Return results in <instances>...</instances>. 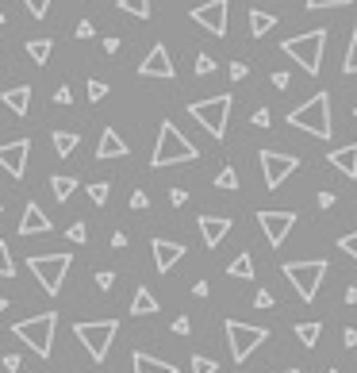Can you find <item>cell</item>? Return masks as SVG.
<instances>
[{
  "instance_id": "35",
  "label": "cell",
  "mask_w": 357,
  "mask_h": 373,
  "mask_svg": "<svg viewBox=\"0 0 357 373\" xmlns=\"http://www.w3.org/2000/svg\"><path fill=\"white\" fill-rule=\"evenodd\" d=\"M108 181H96V185H88V197H93V204H104L108 200Z\"/></svg>"
},
{
  "instance_id": "60",
  "label": "cell",
  "mask_w": 357,
  "mask_h": 373,
  "mask_svg": "<svg viewBox=\"0 0 357 373\" xmlns=\"http://www.w3.org/2000/svg\"><path fill=\"white\" fill-rule=\"evenodd\" d=\"M327 373H338V369H327Z\"/></svg>"
},
{
  "instance_id": "4",
  "label": "cell",
  "mask_w": 357,
  "mask_h": 373,
  "mask_svg": "<svg viewBox=\"0 0 357 373\" xmlns=\"http://www.w3.org/2000/svg\"><path fill=\"white\" fill-rule=\"evenodd\" d=\"M196 158H200V150L166 119V124H161V131H158V147H154V158L150 162L161 169V166H181V162H196Z\"/></svg>"
},
{
  "instance_id": "6",
  "label": "cell",
  "mask_w": 357,
  "mask_h": 373,
  "mask_svg": "<svg viewBox=\"0 0 357 373\" xmlns=\"http://www.w3.org/2000/svg\"><path fill=\"white\" fill-rule=\"evenodd\" d=\"M189 116L196 119L212 139H223V135H227V116H231V96L219 93V96H212V100L189 104Z\"/></svg>"
},
{
  "instance_id": "1",
  "label": "cell",
  "mask_w": 357,
  "mask_h": 373,
  "mask_svg": "<svg viewBox=\"0 0 357 373\" xmlns=\"http://www.w3.org/2000/svg\"><path fill=\"white\" fill-rule=\"evenodd\" d=\"M288 124L299 127V131L315 135V139H330L335 135V119H330V96L327 93H315L307 104L288 112Z\"/></svg>"
},
{
  "instance_id": "42",
  "label": "cell",
  "mask_w": 357,
  "mask_h": 373,
  "mask_svg": "<svg viewBox=\"0 0 357 373\" xmlns=\"http://www.w3.org/2000/svg\"><path fill=\"white\" fill-rule=\"evenodd\" d=\"M0 362H4V369H8V373H20V366H23V358H20V354H4Z\"/></svg>"
},
{
  "instance_id": "51",
  "label": "cell",
  "mask_w": 357,
  "mask_h": 373,
  "mask_svg": "<svg viewBox=\"0 0 357 373\" xmlns=\"http://www.w3.org/2000/svg\"><path fill=\"white\" fill-rule=\"evenodd\" d=\"M54 100H58V104H69V100H73V93H69V89H66V85H62V89H58V93H54Z\"/></svg>"
},
{
  "instance_id": "44",
  "label": "cell",
  "mask_w": 357,
  "mask_h": 373,
  "mask_svg": "<svg viewBox=\"0 0 357 373\" xmlns=\"http://www.w3.org/2000/svg\"><path fill=\"white\" fill-rule=\"evenodd\" d=\"M73 35H77V39H93V35H96V27H93V23H88V20H81Z\"/></svg>"
},
{
  "instance_id": "27",
  "label": "cell",
  "mask_w": 357,
  "mask_h": 373,
  "mask_svg": "<svg viewBox=\"0 0 357 373\" xmlns=\"http://www.w3.org/2000/svg\"><path fill=\"white\" fill-rule=\"evenodd\" d=\"M227 273H231V277H238V281H250V277H254V258L238 254L231 266H227Z\"/></svg>"
},
{
  "instance_id": "31",
  "label": "cell",
  "mask_w": 357,
  "mask_h": 373,
  "mask_svg": "<svg viewBox=\"0 0 357 373\" xmlns=\"http://www.w3.org/2000/svg\"><path fill=\"white\" fill-rule=\"evenodd\" d=\"M342 70H346V74H357V27H353V35H350V51H346Z\"/></svg>"
},
{
  "instance_id": "20",
  "label": "cell",
  "mask_w": 357,
  "mask_h": 373,
  "mask_svg": "<svg viewBox=\"0 0 357 373\" xmlns=\"http://www.w3.org/2000/svg\"><path fill=\"white\" fill-rule=\"evenodd\" d=\"M4 108L8 112H15V116H27V108H31V85H15V89H4Z\"/></svg>"
},
{
  "instance_id": "2",
  "label": "cell",
  "mask_w": 357,
  "mask_h": 373,
  "mask_svg": "<svg viewBox=\"0 0 357 373\" xmlns=\"http://www.w3.org/2000/svg\"><path fill=\"white\" fill-rule=\"evenodd\" d=\"M281 51L288 54L292 62H296L304 74H319L323 70V51H327V31H307V35H296V39H285L281 43Z\"/></svg>"
},
{
  "instance_id": "28",
  "label": "cell",
  "mask_w": 357,
  "mask_h": 373,
  "mask_svg": "<svg viewBox=\"0 0 357 373\" xmlns=\"http://www.w3.org/2000/svg\"><path fill=\"white\" fill-rule=\"evenodd\" d=\"M119 12L139 15V20H150V0H119Z\"/></svg>"
},
{
  "instance_id": "12",
  "label": "cell",
  "mask_w": 357,
  "mask_h": 373,
  "mask_svg": "<svg viewBox=\"0 0 357 373\" xmlns=\"http://www.w3.org/2000/svg\"><path fill=\"white\" fill-rule=\"evenodd\" d=\"M227 8H231L227 0H208V4L192 8V23H200L208 35L223 39L227 35Z\"/></svg>"
},
{
  "instance_id": "33",
  "label": "cell",
  "mask_w": 357,
  "mask_h": 373,
  "mask_svg": "<svg viewBox=\"0 0 357 373\" xmlns=\"http://www.w3.org/2000/svg\"><path fill=\"white\" fill-rule=\"evenodd\" d=\"M15 266H12V254H8V242H0V277H12Z\"/></svg>"
},
{
  "instance_id": "40",
  "label": "cell",
  "mask_w": 357,
  "mask_h": 373,
  "mask_svg": "<svg viewBox=\"0 0 357 373\" xmlns=\"http://www.w3.org/2000/svg\"><path fill=\"white\" fill-rule=\"evenodd\" d=\"M350 0H307V8L311 12H319V8H346Z\"/></svg>"
},
{
  "instance_id": "53",
  "label": "cell",
  "mask_w": 357,
  "mask_h": 373,
  "mask_svg": "<svg viewBox=\"0 0 357 373\" xmlns=\"http://www.w3.org/2000/svg\"><path fill=\"white\" fill-rule=\"evenodd\" d=\"M192 293H196V296H208V293H212V285H208V281H196V285H192Z\"/></svg>"
},
{
  "instance_id": "10",
  "label": "cell",
  "mask_w": 357,
  "mask_h": 373,
  "mask_svg": "<svg viewBox=\"0 0 357 373\" xmlns=\"http://www.w3.org/2000/svg\"><path fill=\"white\" fill-rule=\"evenodd\" d=\"M257 162H262V174H265V189H281L285 177H292L299 166L296 154H281V150H262Z\"/></svg>"
},
{
  "instance_id": "45",
  "label": "cell",
  "mask_w": 357,
  "mask_h": 373,
  "mask_svg": "<svg viewBox=\"0 0 357 373\" xmlns=\"http://www.w3.org/2000/svg\"><path fill=\"white\" fill-rule=\"evenodd\" d=\"M269 124H273L269 108H257V112H254V127H269Z\"/></svg>"
},
{
  "instance_id": "56",
  "label": "cell",
  "mask_w": 357,
  "mask_h": 373,
  "mask_svg": "<svg viewBox=\"0 0 357 373\" xmlns=\"http://www.w3.org/2000/svg\"><path fill=\"white\" fill-rule=\"evenodd\" d=\"M346 304H357V285L346 289Z\"/></svg>"
},
{
  "instance_id": "37",
  "label": "cell",
  "mask_w": 357,
  "mask_h": 373,
  "mask_svg": "<svg viewBox=\"0 0 357 373\" xmlns=\"http://www.w3.org/2000/svg\"><path fill=\"white\" fill-rule=\"evenodd\" d=\"M104 96H108V85H104V81H88V100L100 104Z\"/></svg>"
},
{
  "instance_id": "13",
  "label": "cell",
  "mask_w": 357,
  "mask_h": 373,
  "mask_svg": "<svg viewBox=\"0 0 357 373\" xmlns=\"http://www.w3.org/2000/svg\"><path fill=\"white\" fill-rule=\"evenodd\" d=\"M27 158H31V139L4 143V147H0V169H4L8 177H23V174H27Z\"/></svg>"
},
{
  "instance_id": "57",
  "label": "cell",
  "mask_w": 357,
  "mask_h": 373,
  "mask_svg": "<svg viewBox=\"0 0 357 373\" xmlns=\"http://www.w3.org/2000/svg\"><path fill=\"white\" fill-rule=\"evenodd\" d=\"M4 308H8V296H0V312H4Z\"/></svg>"
},
{
  "instance_id": "36",
  "label": "cell",
  "mask_w": 357,
  "mask_h": 373,
  "mask_svg": "<svg viewBox=\"0 0 357 373\" xmlns=\"http://www.w3.org/2000/svg\"><path fill=\"white\" fill-rule=\"evenodd\" d=\"M23 4H27V12L35 15V20H43V15L50 12V0H23Z\"/></svg>"
},
{
  "instance_id": "58",
  "label": "cell",
  "mask_w": 357,
  "mask_h": 373,
  "mask_svg": "<svg viewBox=\"0 0 357 373\" xmlns=\"http://www.w3.org/2000/svg\"><path fill=\"white\" fill-rule=\"evenodd\" d=\"M281 373H299V369H281Z\"/></svg>"
},
{
  "instance_id": "49",
  "label": "cell",
  "mask_w": 357,
  "mask_h": 373,
  "mask_svg": "<svg viewBox=\"0 0 357 373\" xmlns=\"http://www.w3.org/2000/svg\"><path fill=\"white\" fill-rule=\"evenodd\" d=\"M169 200H173V204H184V200H189V192H184V189H169Z\"/></svg>"
},
{
  "instance_id": "34",
  "label": "cell",
  "mask_w": 357,
  "mask_h": 373,
  "mask_svg": "<svg viewBox=\"0 0 357 373\" xmlns=\"http://www.w3.org/2000/svg\"><path fill=\"white\" fill-rule=\"evenodd\" d=\"M66 239L77 242V247H85V242H88V227H85V223H73L69 231H66Z\"/></svg>"
},
{
  "instance_id": "11",
  "label": "cell",
  "mask_w": 357,
  "mask_h": 373,
  "mask_svg": "<svg viewBox=\"0 0 357 373\" xmlns=\"http://www.w3.org/2000/svg\"><path fill=\"white\" fill-rule=\"evenodd\" d=\"M257 227L265 231V239H269V247H285L288 231L296 227V212H273V208H262L257 212Z\"/></svg>"
},
{
  "instance_id": "8",
  "label": "cell",
  "mask_w": 357,
  "mask_h": 373,
  "mask_svg": "<svg viewBox=\"0 0 357 373\" xmlns=\"http://www.w3.org/2000/svg\"><path fill=\"white\" fill-rule=\"evenodd\" d=\"M27 270L39 277V285H43L46 293L58 296V293H62V285H66L69 254H35V258H27Z\"/></svg>"
},
{
  "instance_id": "59",
  "label": "cell",
  "mask_w": 357,
  "mask_h": 373,
  "mask_svg": "<svg viewBox=\"0 0 357 373\" xmlns=\"http://www.w3.org/2000/svg\"><path fill=\"white\" fill-rule=\"evenodd\" d=\"M0 23H4V12H0Z\"/></svg>"
},
{
  "instance_id": "52",
  "label": "cell",
  "mask_w": 357,
  "mask_h": 373,
  "mask_svg": "<svg viewBox=\"0 0 357 373\" xmlns=\"http://www.w3.org/2000/svg\"><path fill=\"white\" fill-rule=\"evenodd\" d=\"M342 343H346V346H357V327H346V335H342Z\"/></svg>"
},
{
  "instance_id": "24",
  "label": "cell",
  "mask_w": 357,
  "mask_h": 373,
  "mask_svg": "<svg viewBox=\"0 0 357 373\" xmlns=\"http://www.w3.org/2000/svg\"><path fill=\"white\" fill-rule=\"evenodd\" d=\"M27 54H31V62H35V66H46V62H50V54H54V43H50V39H31Z\"/></svg>"
},
{
  "instance_id": "32",
  "label": "cell",
  "mask_w": 357,
  "mask_h": 373,
  "mask_svg": "<svg viewBox=\"0 0 357 373\" xmlns=\"http://www.w3.org/2000/svg\"><path fill=\"white\" fill-rule=\"evenodd\" d=\"M192 373H219V362L204 358V354H192Z\"/></svg>"
},
{
  "instance_id": "18",
  "label": "cell",
  "mask_w": 357,
  "mask_h": 373,
  "mask_svg": "<svg viewBox=\"0 0 357 373\" xmlns=\"http://www.w3.org/2000/svg\"><path fill=\"white\" fill-rule=\"evenodd\" d=\"M327 162L346 177H357V143H346V147H335L327 154Z\"/></svg>"
},
{
  "instance_id": "9",
  "label": "cell",
  "mask_w": 357,
  "mask_h": 373,
  "mask_svg": "<svg viewBox=\"0 0 357 373\" xmlns=\"http://www.w3.org/2000/svg\"><path fill=\"white\" fill-rule=\"evenodd\" d=\"M269 339L265 327H254V323H238V320H227V346H231V358L234 362H246L257 346Z\"/></svg>"
},
{
  "instance_id": "61",
  "label": "cell",
  "mask_w": 357,
  "mask_h": 373,
  "mask_svg": "<svg viewBox=\"0 0 357 373\" xmlns=\"http://www.w3.org/2000/svg\"><path fill=\"white\" fill-rule=\"evenodd\" d=\"M353 116H357V108H353Z\"/></svg>"
},
{
  "instance_id": "46",
  "label": "cell",
  "mask_w": 357,
  "mask_h": 373,
  "mask_svg": "<svg viewBox=\"0 0 357 373\" xmlns=\"http://www.w3.org/2000/svg\"><path fill=\"white\" fill-rule=\"evenodd\" d=\"M246 74H250V66H246V62H231V81H242Z\"/></svg>"
},
{
  "instance_id": "55",
  "label": "cell",
  "mask_w": 357,
  "mask_h": 373,
  "mask_svg": "<svg viewBox=\"0 0 357 373\" xmlns=\"http://www.w3.org/2000/svg\"><path fill=\"white\" fill-rule=\"evenodd\" d=\"M104 51H108V54H116V51H119V39H116V35H112V39H104Z\"/></svg>"
},
{
  "instance_id": "17",
  "label": "cell",
  "mask_w": 357,
  "mask_h": 373,
  "mask_svg": "<svg viewBox=\"0 0 357 373\" xmlns=\"http://www.w3.org/2000/svg\"><path fill=\"white\" fill-rule=\"evenodd\" d=\"M43 231H50V216L31 200V204L23 208V220H20V239H27V235H43Z\"/></svg>"
},
{
  "instance_id": "38",
  "label": "cell",
  "mask_w": 357,
  "mask_h": 373,
  "mask_svg": "<svg viewBox=\"0 0 357 373\" xmlns=\"http://www.w3.org/2000/svg\"><path fill=\"white\" fill-rule=\"evenodd\" d=\"M196 74H200V77L215 74V58H212V54H200V58H196Z\"/></svg>"
},
{
  "instance_id": "48",
  "label": "cell",
  "mask_w": 357,
  "mask_h": 373,
  "mask_svg": "<svg viewBox=\"0 0 357 373\" xmlns=\"http://www.w3.org/2000/svg\"><path fill=\"white\" fill-rule=\"evenodd\" d=\"M189 327H192V320H189V315H181V320L173 323V335H189Z\"/></svg>"
},
{
  "instance_id": "3",
  "label": "cell",
  "mask_w": 357,
  "mask_h": 373,
  "mask_svg": "<svg viewBox=\"0 0 357 373\" xmlns=\"http://www.w3.org/2000/svg\"><path fill=\"white\" fill-rule=\"evenodd\" d=\"M54 331H58V312H43V315H31V320H20L12 327V335L23 339V343H27L39 358H50Z\"/></svg>"
},
{
  "instance_id": "15",
  "label": "cell",
  "mask_w": 357,
  "mask_h": 373,
  "mask_svg": "<svg viewBox=\"0 0 357 373\" xmlns=\"http://www.w3.org/2000/svg\"><path fill=\"white\" fill-rule=\"evenodd\" d=\"M231 216H200V235H204V247H219V242L231 235Z\"/></svg>"
},
{
  "instance_id": "5",
  "label": "cell",
  "mask_w": 357,
  "mask_h": 373,
  "mask_svg": "<svg viewBox=\"0 0 357 373\" xmlns=\"http://www.w3.org/2000/svg\"><path fill=\"white\" fill-rule=\"evenodd\" d=\"M116 331H119L116 320H93V323H77L73 335H77V343L88 351V358L104 362L108 351H112V343H116Z\"/></svg>"
},
{
  "instance_id": "25",
  "label": "cell",
  "mask_w": 357,
  "mask_h": 373,
  "mask_svg": "<svg viewBox=\"0 0 357 373\" xmlns=\"http://www.w3.org/2000/svg\"><path fill=\"white\" fill-rule=\"evenodd\" d=\"M154 312H158V300H154V293H150V289H139L135 300H131V315H154Z\"/></svg>"
},
{
  "instance_id": "16",
  "label": "cell",
  "mask_w": 357,
  "mask_h": 373,
  "mask_svg": "<svg viewBox=\"0 0 357 373\" xmlns=\"http://www.w3.org/2000/svg\"><path fill=\"white\" fill-rule=\"evenodd\" d=\"M184 258V247L173 239H154V266H158L161 273H169L177 262Z\"/></svg>"
},
{
  "instance_id": "23",
  "label": "cell",
  "mask_w": 357,
  "mask_h": 373,
  "mask_svg": "<svg viewBox=\"0 0 357 373\" xmlns=\"http://www.w3.org/2000/svg\"><path fill=\"white\" fill-rule=\"evenodd\" d=\"M273 27H277V15L262 12V8H254V12H250V35H254V39H265Z\"/></svg>"
},
{
  "instance_id": "47",
  "label": "cell",
  "mask_w": 357,
  "mask_h": 373,
  "mask_svg": "<svg viewBox=\"0 0 357 373\" xmlns=\"http://www.w3.org/2000/svg\"><path fill=\"white\" fill-rule=\"evenodd\" d=\"M131 208L146 212V208H150V197H146V192H131Z\"/></svg>"
},
{
  "instance_id": "54",
  "label": "cell",
  "mask_w": 357,
  "mask_h": 373,
  "mask_svg": "<svg viewBox=\"0 0 357 373\" xmlns=\"http://www.w3.org/2000/svg\"><path fill=\"white\" fill-rule=\"evenodd\" d=\"M273 89H288V74H273Z\"/></svg>"
},
{
  "instance_id": "30",
  "label": "cell",
  "mask_w": 357,
  "mask_h": 373,
  "mask_svg": "<svg viewBox=\"0 0 357 373\" xmlns=\"http://www.w3.org/2000/svg\"><path fill=\"white\" fill-rule=\"evenodd\" d=\"M215 189H223V192L238 189V174H234V166H223V169L215 174Z\"/></svg>"
},
{
  "instance_id": "7",
  "label": "cell",
  "mask_w": 357,
  "mask_h": 373,
  "mask_svg": "<svg viewBox=\"0 0 357 373\" xmlns=\"http://www.w3.org/2000/svg\"><path fill=\"white\" fill-rule=\"evenodd\" d=\"M327 270H330L327 262H288L285 277H288V285L296 289V296L304 300V304H311L315 293H319V285H323V277H327Z\"/></svg>"
},
{
  "instance_id": "21",
  "label": "cell",
  "mask_w": 357,
  "mask_h": 373,
  "mask_svg": "<svg viewBox=\"0 0 357 373\" xmlns=\"http://www.w3.org/2000/svg\"><path fill=\"white\" fill-rule=\"evenodd\" d=\"M131 366H135V373H177V366H169V362L154 358V354H142V351L131 354Z\"/></svg>"
},
{
  "instance_id": "50",
  "label": "cell",
  "mask_w": 357,
  "mask_h": 373,
  "mask_svg": "<svg viewBox=\"0 0 357 373\" xmlns=\"http://www.w3.org/2000/svg\"><path fill=\"white\" fill-rule=\"evenodd\" d=\"M335 192H319V208H335Z\"/></svg>"
},
{
  "instance_id": "14",
  "label": "cell",
  "mask_w": 357,
  "mask_h": 373,
  "mask_svg": "<svg viewBox=\"0 0 357 373\" xmlns=\"http://www.w3.org/2000/svg\"><path fill=\"white\" fill-rule=\"evenodd\" d=\"M139 74H142V77H161V81H173V77H177V66H173V58H169V51H166V46H161V43H154V46H150V54L142 58Z\"/></svg>"
},
{
  "instance_id": "39",
  "label": "cell",
  "mask_w": 357,
  "mask_h": 373,
  "mask_svg": "<svg viewBox=\"0 0 357 373\" xmlns=\"http://www.w3.org/2000/svg\"><path fill=\"white\" fill-rule=\"evenodd\" d=\"M338 247H342V250H346V254H350V258H357V231L342 235V239H338Z\"/></svg>"
},
{
  "instance_id": "29",
  "label": "cell",
  "mask_w": 357,
  "mask_h": 373,
  "mask_svg": "<svg viewBox=\"0 0 357 373\" xmlns=\"http://www.w3.org/2000/svg\"><path fill=\"white\" fill-rule=\"evenodd\" d=\"M319 323H296V339H299V343H304V346H315V343H319Z\"/></svg>"
},
{
  "instance_id": "26",
  "label": "cell",
  "mask_w": 357,
  "mask_h": 373,
  "mask_svg": "<svg viewBox=\"0 0 357 373\" xmlns=\"http://www.w3.org/2000/svg\"><path fill=\"white\" fill-rule=\"evenodd\" d=\"M50 143H54V154H58V158H69V154H73V147H77V135H73V131H54L50 135Z\"/></svg>"
},
{
  "instance_id": "43",
  "label": "cell",
  "mask_w": 357,
  "mask_h": 373,
  "mask_svg": "<svg viewBox=\"0 0 357 373\" xmlns=\"http://www.w3.org/2000/svg\"><path fill=\"white\" fill-rule=\"evenodd\" d=\"M112 285H116V273H108V270L96 273V289H112Z\"/></svg>"
},
{
  "instance_id": "19",
  "label": "cell",
  "mask_w": 357,
  "mask_h": 373,
  "mask_svg": "<svg viewBox=\"0 0 357 373\" xmlns=\"http://www.w3.org/2000/svg\"><path fill=\"white\" fill-rule=\"evenodd\" d=\"M123 154H127L123 135H119V131H112V127H108V131L100 135V147H96V158H100V162H108V158H123Z\"/></svg>"
},
{
  "instance_id": "22",
  "label": "cell",
  "mask_w": 357,
  "mask_h": 373,
  "mask_svg": "<svg viewBox=\"0 0 357 373\" xmlns=\"http://www.w3.org/2000/svg\"><path fill=\"white\" fill-rule=\"evenodd\" d=\"M50 192L58 204H66V200L77 192V177H66V174H50Z\"/></svg>"
},
{
  "instance_id": "41",
  "label": "cell",
  "mask_w": 357,
  "mask_h": 373,
  "mask_svg": "<svg viewBox=\"0 0 357 373\" xmlns=\"http://www.w3.org/2000/svg\"><path fill=\"white\" fill-rule=\"evenodd\" d=\"M273 304H277V296H273L269 289H262V293L254 296V308H262V312H265V308H273Z\"/></svg>"
}]
</instances>
